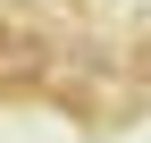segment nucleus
I'll return each mask as SVG.
<instances>
[{
	"mask_svg": "<svg viewBox=\"0 0 151 143\" xmlns=\"http://www.w3.org/2000/svg\"><path fill=\"white\" fill-rule=\"evenodd\" d=\"M34 76H42V42L34 34H9L0 42V93H34Z\"/></svg>",
	"mask_w": 151,
	"mask_h": 143,
	"instance_id": "f257e3e1",
	"label": "nucleus"
}]
</instances>
